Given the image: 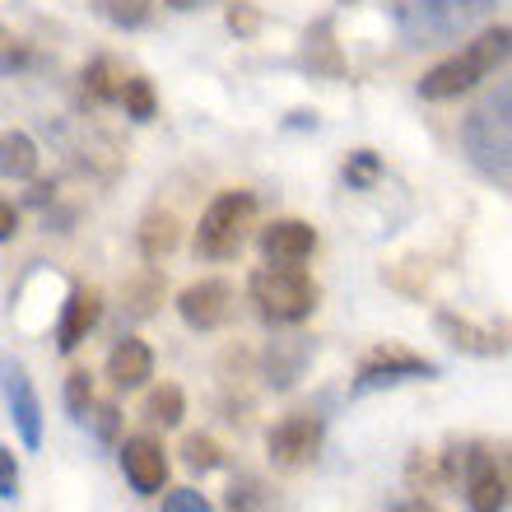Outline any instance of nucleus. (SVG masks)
<instances>
[{
	"instance_id": "obj_1",
	"label": "nucleus",
	"mask_w": 512,
	"mask_h": 512,
	"mask_svg": "<svg viewBox=\"0 0 512 512\" xmlns=\"http://www.w3.org/2000/svg\"><path fill=\"white\" fill-rule=\"evenodd\" d=\"M461 154L499 191L512 187V89L499 84L461 117Z\"/></svg>"
},
{
	"instance_id": "obj_2",
	"label": "nucleus",
	"mask_w": 512,
	"mask_h": 512,
	"mask_svg": "<svg viewBox=\"0 0 512 512\" xmlns=\"http://www.w3.org/2000/svg\"><path fill=\"white\" fill-rule=\"evenodd\" d=\"M508 47H512V28L508 24L485 28L475 42H466V52L438 61V66L419 80V98H429V103H447V98L471 94L485 75H494V70L508 61Z\"/></svg>"
},
{
	"instance_id": "obj_3",
	"label": "nucleus",
	"mask_w": 512,
	"mask_h": 512,
	"mask_svg": "<svg viewBox=\"0 0 512 512\" xmlns=\"http://www.w3.org/2000/svg\"><path fill=\"white\" fill-rule=\"evenodd\" d=\"M499 0H410L401 10V38L410 47H447V42L471 38Z\"/></svg>"
},
{
	"instance_id": "obj_4",
	"label": "nucleus",
	"mask_w": 512,
	"mask_h": 512,
	"mask_svg": "<svg viewBox=\"0 0 512 512\" xmlns=\"http://www.w3.org/2000/svg\"><path fill=\"white\" fill-rule=\"evenodd\" d=\"M256 312L270 326H298L317 312V280L303 266H261L247 280Z\"/></svg>"
},
{
	"instance_id": "obj_5",
	"label": "nucleus",
	"mask_w": 512,
	"mask_h": 512,
	"mask_svg": "<svg viewBox=\"0 0 512 512\" xmlns=\"http://www.w3.org/2000/svg\"><path fill=\"white\" fill-rule=\"evenodd\" d=\"M256 229V196L243 187L219 191L215 201L205 205L201 224H196V256L201 261H233L243 252L247 233Z\"/></svg>"
},
{
	"instance_id": "obj_6",
	"label": "nucleus",
	"mask_w": 512,
	"mask_h": 512,
	"mask_svg": "<svg viewBox=\"0 0 512 512\" xmlns=\"http://www.w3.org/2000/svg\"><path fill=\"white\" fill-rule=\"evenodd\" d=\"M419 378H438V364L410 354L405 345H378L359 359V373H354V396L378 387H401V382H419Z\"/></svg>"
},
{
	"instance_id": "obj_7",
	"label": "nucleus",
	"mask_w": 512,
	"mask_h": 512,
	"mask_svg": "<svg viewBox=\"0 0 512 512\" xmlns=\"http://www.w3.org/2000/svg\"><path fill=\"white\" fill-rule=\"evenodd\" d=\"M0 396H5V410L14 419V433H19V443L28 452H38L42 447V396L28 378V368L19 359H0Z\"/></svg>"
},
{
	"instance_id": "obj_8",
	"label": "nucleus",
	"mask_w": 512,
	"mask_h": 512,
	"mask_svg": "<svg viewBox=\"0 0 512 512\" xmlns=\"http://www.w3.org/2000/svg\"><path fill=\"white\" fill-rule=\"evenodd\" d=\"M322 443H326L322 415H289L266 433V452L280 471H303V466H312L317 452H322Z\"/></svg>"
},
{
	"instance_id": "obj_9",
	"label": "nucleus",
	"mask_w": 512,
	"mask_h": 512,
	"mask_svg": "<svg viewBox=\"0 0 512 512\" xmlns=\"http://www.w3.org/2000/svg\"><path fill=\"white\" fill-rule=\"evenodd\" d=\"M466 508L471 512H503L508 508V471L503 457H494L489 447H471L466 452Z\"/></svg>"
},
{
	"instance_id": "obj_10",
	"label": "nucleus",
	"mask_w": 512,
	"mask_h": 512,
	"mask_svg": "<svg viewBox=\"0 0 512 512\" xmlns=\"http://www.w3.org/2000/svg\"><path fill=\"white\" fill-rule=\"evenodd\" d=\"M177 317L191 331H219L233 317V284L229 280H196L177 294Z\"/></svg>"
},
{
	"instance_id": "obj_11",
	"label": "nucleus",
	"mask_w": 512,
	"mask_h": 512,
	"mask_svg": "<svg viewBox=\"0 0 512 512\" xmlns=\"http://www.w3.org/2000/svg\"><path fill=\"white\" fill-rule=\"evenodd\" d=\"M117 457H122V471H126V480H131L135 494L154 499V494L168 489V452H163L159 438H149V433L126 438V443L117 447Z\"/></svg>"
},
{
	"instance_id": "obj_12",
	"label": "nucleus",
	"mask_w": 512,
	"mask_h": 512,
	"mask_svg": "<svg viewBox=\"0 0 512 512\" xmlns=\"http://www.w3.org/2000/svg\"><path fill=\"white\" fill-rule=\"evenodd\" d=\"M98 322H103V294H98V289L75 284V289H70V298L61 303V317H56V350L75 354L84 340L94 336Z\"/></svg>"
},
{
	"instance_id": "obj_13",
	"label": "nucleus",
	"mask_w": 512,
	"mask_h": 512,
	"mask_svg": "<svg viewBox=\"0 0 512 512\" xmlns=\"http://www.w3.org/2000/svg\"><path fill=\"white\" fill-rule=\"evenodd\" d=\"M261 256L266 266H303L312 252H317V229L308 219H275L261 229Z\"/></svg>"
},
{
	"instance_id": "obj_14",
	"label": "nucleus",
	"mask_w": 512,
	"mask_h": 512,
	"mask_svg": "<svg viewBox=\"0 0 512 512\" xmlns=\"http://www.w3.org/2000/svg\"><path fill=\"white\" fill-rule=\"evenodd\" d=\"M108 378L117 391H140L154 378V350L140 336H122L108 354Z\"/></svg>"
},
{
	"instance_id": "obj_15",
	"label": "nucleus",
	"mask_w": 512,
	"mask_h": 512,
	"mask_svg": "<svg viewBox=\"0 0 512 512\" xmlns=\"http://www.w3.org/2000/svg\"><path fill=\"white\" fill-rule=\"evenodd\" d=\"M38 163H42V149L33 145V135H24V131L0 135V177L5 182H33Z\"/></svg>"
},
{
	"instance_id": "obj_16",
	"label": "nucleus",
	"mask_w": 512,
	"mask_h": 512,
	"mask_svg": "<svg viewBox=\"0 0 512 512\" xmlns=\"http://www.w3.org/2000/svg\"><path fill=\"white\" fill-rule=\"evenodd\" d=\"M438 331L447 336V345H457V350H466V354H503L499 336H489V331H480V326H471V322H457L452 312L438 317Z\"/></svg>"
},
{
	"instance_id": "obj_17",
	"label": "nucleus",
	"mask_w": 512,
	"mask_h": 512,
	"mask_svg": "<svg viewBox=\"0 0 512 512\" xmlns=\"http://www.w3.org/2000/svg\"><path fill=\"white\" fill-rule=\"evenodd\" d=\"M182 415H187V396H182V387H177V382H163V387H154L145 396V419H149V424L177 429V424H182Z\"/></svg>"
},
{
	"instance_id": "obj_18",
	"label": "nucleus",
	"mask_w": 512,
	"mask_h": 512,
	"mask_svg": "<svg viewBox=\"0 0 512 512\" xmlns=\"http://www.w3.org/2000/svg\"><path fill=\"white\" fill-rule=\"evenodd\" d=\"M122 80H126V70L117 66L112 56H98V61H89V70H84V94L94 98V103H117Z\"/></svg>"
},
{
	"instance_id": "obj_19",
	"label": "nucleus",
	"mask_w": 512,
	"mask_h": 512,
	"mask_svg": "<svg viewBox=\"0 0 512 512\" xmlns=\"http://www.w3.org/2000/svg\"><path fill=\"white\" fill-rule=\"evenodd\" d=\"M117 108H126L131 122H154V112H159V94H154V84H149L145 75H126L122 94H117Z\"/></svg>"
},
{
	"instance_id": "obj_20",
	"label": "nucleus",
	"mask_w": 512,
	"mask_h": 512,
	"mask_svg": "<svg viewBox=\"0 0 512 512\" xmlns=\"http://www.w3.org/2000/svg\"><path fill=\"white\" fill-rule=\"evenodd\" d=\"M177 247V219L173 215H145V224H140V252H145V261H163V256Z\"/></svg>"
},
{
	"instance_id": "obj_21",
	"label": "nucleus",
	"mask_w": 512,
	"mask_h": 512,
	"mask_svg": "<svg viewBox=\"0 0 512 512\" xmlns=\"http://www.w3.org/2000/svg\"><path fill=\"white\" fill-rule=\"evenodd\" d=\"M98 10H103V19H108L112 28H145L149 14H154V5L149 0H98Z\"/></svg>"
},
{
	"instance_id": "obj_22",
	"label": "nucleus",
	"mask_w": 512,
	"mask_h": 512,
	"mask_svg": "<svg viewBox=\"0 0 512 512\" xmlns=\"http://www.w3.org/2000/svg\"><path fill=\"white\" fill-rule=\"evenodd\" d=\"M378 177H382V159L373 149H354L350 159H345V182H350L354 191H368Z\"/></svg>"
},
{
	"instance_id": "obj_23",
	"label": "nucleus",
	"mask_w": 512,
	"mask_h": 512,
	"mask_svg": "<svg viewBox=\"0 0 512 512\" xmlns=\"http://www.w3.org/2000/svg\"><path fill=\"white\" fill-rule=\"evenodd\" d=\"M66 410L75 424H84L89 419V410H94V382H89V373L84 368H75L66 378Z\"/></svg>"
},
{
	"instance_id": "obj_24",
	"label": "nucleus",
	"mask_w": 512,
	"mask_h": 512,
	"mask_svg": "<svg viewBox=\"0 0 512 512\" xmlns=\"http://www.w3.org/2000/svg\"><path fill=\"white\" fill-rule=\"evenodd\" d=\"M182 461H187L191 471H215L219 461H224V452H219L215 438H205V433H191L187 443H182Z\"/></svg>"
},
{
	"instance_id": "obj_25",
	"label": "nucleus",
	"mask_w": 512,
	"mask_h": 512,
	"mask_svg": "<svg viewBox=\"0 0 512 512\" xmlns=\"http://www.w3.org/2000/svg\"><path fill=\"white\" fill-rule=\"evenodd\" d=\"M159 512H215V503L205 499L201 489H168Z\"/></svg>"
},
{
	"instance_id": "obj_26",
	"label": "nucleus",
	"mask_w": 512,
	"mask_h": 512,
	"mask_svg": "<svg viewBox=\"0 0 512 512\" xmlns=\"http://www.w3.org/2000/svg\"><path fill=\"white\" fill-rule=\"evenodd\" d=\"M261 508H266V489L256 485V480L229 489V512H261Z\"/></svg>"
},
{
	"instance_id": "obj_27",
	"label": "nucleus",
	"mask_w": 512,
	"mask_h": 512,
	"mask_svg": "<svg viewBox=\"0 0 512 512\" xmlns=\"http://www.w3.org/2000/svg\"><path fill=\"white\" fill-rule=\"evenodd\" d=\"M0 499L5 503L19 499V457L5 443H0Z\"/></svg>"
},
{
	"instance_id": "obj_28",
	"label": "nucleus",
	"mask_w": 512,
	"mask_h": 512,
	"mask_svg": "<svg viewBox=\"0 0 512 512\" xmlns=\"http://www.w3.org/2000/svg\"><path fill=\"white\" fill-rule=\"evenodd\" d=\"M84 424H94L98 438H103V443H112V438H117V405H94Z\"/></svg>"
},
{
	"instance_id": "obj_29",
	"label": "nucleus",
	"mask_w": 512,
	"mask_h": 512,
	"mask_svg": "<svg viewBox=\"0 0 512 512\" xmlns=\"http://www.w3.org/2000/svg\"><path fill=\"white\" fill-rule=\"evenodd\" d=\"M256 24H261V19H256L252 5H247V0H233V5H229V28H233V33H243V38H247V33H256Z\"/></svg>"
},
{
	"instance_id": "obj_30",
	"label": "nucleus",
	"mask_w": 512,
	"mask_h": 512,
	"mask_svg": "<svg viewBox=\"0 0 512 512\" xmlns=\"http://www.w3.org/2000/svg\"><path fill=\"white\" fill-rule=\"evenodd\" d=\"M14 233H19V210L10 201H0V243H10Z\"/></svg>"
},
{
	"instance_id": "obj_31",
	"label": "nucleus",
	"mask_w": 512,
	"mask_h": 512,
	"mask_svg": "<svg viewBox=\"0 0 512 512\" xmlns=\"http://www.w3.org/2000/svg\"><path fill=\"white\" fill-rule=\"evenodd\" d=\"M391 512H438V508H433V503H424V499H401Z\"/></svg>"
},
{
	"instance_id": "obj_32",
	"label": "nucleus",
	"mask_w": 512,
	"mask_h": 512,
	"mask_svg": "<svg viewBox=\"0 0 512 512\" xmlns=\"http://www.w3.org/2000/svg\"><path fill=\"white\" fill-rule=\"evenodd\" d=\"M168 10H177V14H187V10H196V0H163Z\"/></svg>"
}]
</instances>
